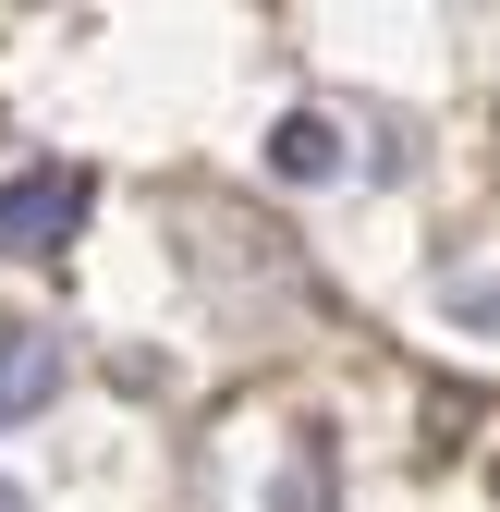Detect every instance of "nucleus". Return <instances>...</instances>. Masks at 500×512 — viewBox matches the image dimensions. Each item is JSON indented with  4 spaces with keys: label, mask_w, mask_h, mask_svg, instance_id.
<instances>
[{
    "label": "nucleus",
    "mask_w": 500,
    "mask_h": 512,
    "mask_svg": "<svg viewBox=\"0 0 500 512\" xmlns=\"http://www.w3.org/2000/svg\"><path fill=\"white\" fill-rule=\"evenodd\" d=\"M269 171H281V183H330V171H342V135H330V110H293L281 135H269Z\"/></svg>",
    "instance_id": "nucleus-3"
},
{
    "label": "nucleus",
    "mask_w": 500,
    "mask_h": 512,
    "mask_svg": "<svg viewBox=\"0 0 500 512\" xmlns=\"http://www.w3.org/2000/svg\"><path fill=\"white\" fill-rule=\"evenodd\" d=\"M330 488H318V439H305V464H293V488H281V512H318Z\"/></svg>",
    "instance_id": "nucleus-4"
},
{
    "label": "nucleus",
    "mask_w": 500,
    "mask_h": 512,
    "mask_svg": "<svg viewBox=\"0 0 500 512\" xmlns=\"http://www.w3.org/2000/svg\"><path fill=\"white\" fill-rule=\"evenodd\" d=\"M0 512H37V500H25V488H13V476H0Z\"/></svg>",
    "instance_id": "nucleus-5"
},
{
    "label": "nucleus",
    "mask_w": 500,
    "mask_h": 512,
    "mask_svg": "<svg viewBox=\"0 0 500 512\" xmlns=\"http://www.w3.org/2000/svg\"><path fill=\"white\" fill-rule=\"evenodd\" d=\"M61 391V342L49 330H13V342H0V415H37Z\"/></svg>",
    "instance_id": "nucleus-2"
},
{
    "label": "nucleus",
    "mask_w": 500,
    "mask_h": 512,
    "mask_svg": "<svg viewBox=\"0 0 500 512\" xmlns=\"http://www.w3.org/2000/svg\"><path fill=\"white\" fill-rule=\"evenodd\" d=\"M86 196H98V183H86L74 159L13 171V183H0V256H61V244H74V220H86Z\"/></svg>",
    "instance_id": "nucleus-1"
}]
</instances>
